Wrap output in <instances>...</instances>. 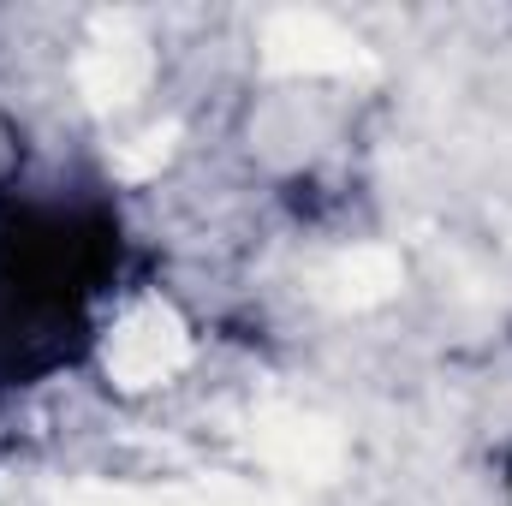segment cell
Segmentation results:
<instances>
[{
  "mask_svg": "<svg viewBox=\"0 0 512 506\" xmlns=\"http://www.w3.org/2000/svg\"><path fill=\"white\" fill-rule=\"evenodd\" d=\"M262 60L274 72H304V78H346V72L370 66L364 42L340 18L304 12V6H286L262 24Z\"/></svg>",
  "mask_w": 512,
  "mask_h": 506,
  "instance_id": "obj_1",
  "label": "cell"
},
{
  "mask_svg": "<svg viewBox=\"0 0 512 506\" xmlns=\"http://www.w3.org/2000/svg\"><path fill=\"white\" fill-rule=\"evenodd\" d=\"M191 364V334H185V322L167 310V304H137L126 322L114 328V340H108V376L120 381V387H161V381H173L179 370Z\"/></svg>",
  "mask_w": 512,
  "mask_h": 506,
  "instance_id": "obj_2",
  "label": "cell"
},
{
  "mask_svg": "<svg viewBox=\"0 0 512 506\" xmlns=\"http://www.w3.org/2000/svg\"><path fill=\"white\" fill-rule=\"evenodd\" d=\"M149 72H155V60H149L143 30L126 12H102L78 54V90L90 96V108H126L131 96H143Z\"/></svg>",
  "mask_w": 512,
  "mask_h": 506,
  "instance_id": "obj_3",
  "label": "cell"
},
{
  "mask_svg": "<svg viewBox=\"0 0 512 506\" xmlns=\"http://www.w3.org/2000/svg\"><path fill=\"white\" fill-rule=\"evenodd\" d=\"M251 453L280 471V477H304V483H328L346 465V441L334 435V423L310 417V411H262L251 423Z\"/></svg>",
  "mask_w": 512,
  "mask_h": 506,
  "instance_id": "obj_4",
  "label": "cell"
},
{
  "mask_svg": "<svg viewBox=\"0 0 512 506\" xmlns=\"http://www.w3.org/2000/svg\"><path fill=\"white\" fill-rule=\"evenodd\" d=\"M399 280H405L399 256L382 251V245H358V251L334 256L322 268V298L334 310H376V304H387L399 292Z\"/></svg>",
  "mask_w": 512,
  "mask_h": 506,
  "instance_id": "obj_5",
  "label": "cell"
},
{
  "mask_svg": "<svg viewBox=\"0 0 512 506\" xmlns=\"http://www.w3.org/2000/svg\"><path fill=\"white\" fill-rule=\"evenodd\" d=\"M173 137H179V126H149V131H137L126 149L114 155V167L126 173V179H149L167 155H173Z\"/></svg>",
  "mask_w": 512,
  "mask_h": 506,
  "instance_id": "obj_6",
  "label": "cell"
},
{
  "mask_svg": "<svg viewBox=\"0 0 512 506\" xmlns=\"http://www.w3.org/2000/svg\"><path fill=\"white\" fill-rule=\"evenodd\" d=\"M72 506H149V501H137V495H108V489H90V495H78Z\"/></svg>",
  "mask_w": 512,
  "mask_h": 506,
  "instance_id": "obj_7",
  "label": "cell"
}]
</instances>
